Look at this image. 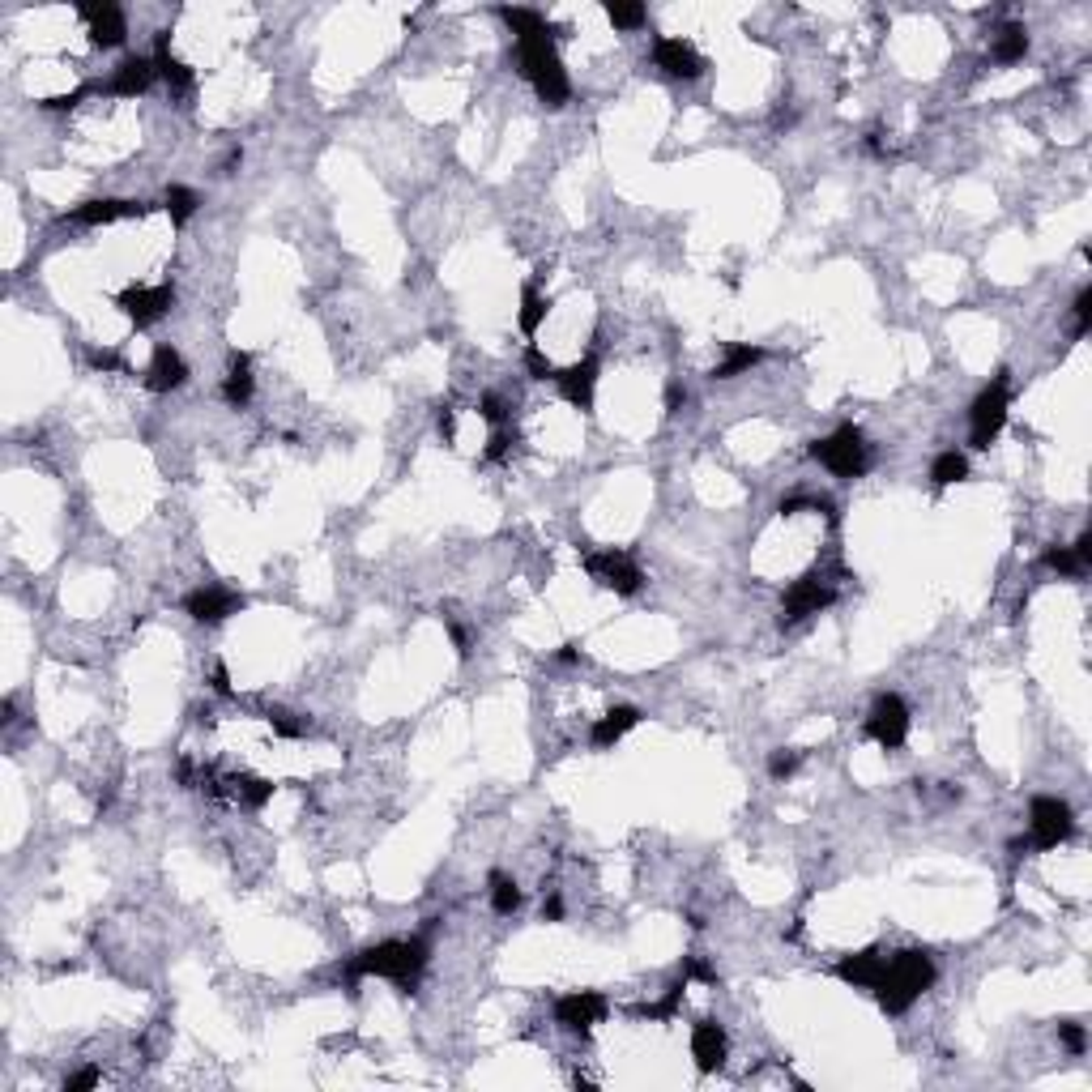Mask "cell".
I'll return each instance as SVG.
<instances>
[{"label": "cell", "mask_w": 1092, "mask_h": 1092, "mask_svg": "<svg viewBox=\"0 0 1092 1092\" xmlns=\"http://www.w3.org/2000/svg\"><path fill=\"white\" fill-rule=\"evenodd\" d=\"M606 1016V998L597 991H576V994H563L555 1003V1020H560L568 1033H589L593 1024H602Z\"/></svg>", "instance_id": "11"}, {"label": "cell", "mask_w": 1092, "mask_h": 1092, "mask_svg": "<svg viewBox=\"0 0 1092 1092\" xmlns=\"http://www.w3.org/2000/svg\"><path fill=\"white\" fill-rule=\"evenodd\" d=\"M683 977H700V982H717V973L708 964H700V961H687L683 964Z\"/></svg>", "instance_id": "44"}, {"label": "cell", "mask_w": 1092, "mask_h": 1092, "mask_svg": "<svg viewBox=\"0 0 1092 1092\" xmlns=\"http://www.w3.org/2000/svg\"><path fill=\"white\" fill-rule=\"evenodd\" d=\"M214 692H218V696L235 692V687H231V671H226V666H214Z\"/></svg>", "instance_id": "46"}, {"label": "cell", "mask_w": 1092, "mask_h": 1092, "mask_svg": "<svg viewBox=\"0 0 1092 1092\" xmlns=\"http://www.w3.org/2000/svg\"><path fill=\"white\" fill-rule=\"evenodd\" d=\"M968 422H973V448H991V440L1003 431L1007 422V372H998L991 385L977 393L973 410H968Z\"/></svg>", "instance_id": "5"}, {"label": "cell", "mask_w": 1092, "mask_h": 1092, "mask_svg": "<svg viewBox=\"0 0 1092 1092\" xmlns=\"http://www.w3.org/2000/svg\"><path fill=\"white\" fill-rule=\"evenodd\" d=\"M606 17L619 30H636V26H645V5H606Z\"/></svg>", "instance_id": "34"}, {"label": "cell", "mask_w": 1092, "mask_h": 1092, "mask_svg": "<svg viewBox=\"0 0 1092 1092\" xmlns=\"http://www.w3.org/2000/svg\"><path fill=\"white\" fill-rule=\"evenodd\" d=\"M692 1058L696 1067L704 1071H721L726 1067V1033H721V1024H713V1020H700V1024L692 1028Z\"/></svg>", "instance_id": "17"}, {"label": "cell", "mask_w": 1092, "mask_h": 1092, "mask_svg": "<svg viewBox=\"0 0 1092 1092\" xmlns=\"http://www.w3.org/2000/svg\"><path fill=\"white\" fill-rule=\"evenodd\" d=\"M934 982V964L926 952H896L888 964H883V977L879 986H875V994H879V1007L888 1016H905L913 1007V998L931 991Z\"/></svg>", "instance_id": "1"}, {"label": "cell", "mask_w": 1092, "mask_h": 1092, "mask_svg": "<svg viewBox=\"0 0 1092 1092\" xmlns=\"http://www.w3.org/2000/svg\"><path fill=\"white\" fill-rule=\"evenodd\" d=\"M1046 568L1049 572H1063V576H1084L1088 572V555L1079 551V546H1054V551H1046Z\"/></svg>", "instance_id": "28"}, {"label": "cell", "mask_w": 1092, "mask_h": 1092, "mask_svg": "<svg viewBox=\"0 0 1092 1092\" xmlns=\"http://www.w3.org/2000/svg\"><path fill=\"white\" fill-rule=\"evenodd\" d=\"M1024 51H1028L1024 26H1003L994 39V47H991V56L998 60V65H1016V60H1024Z\"/></svg>", "instance_id": "27"}, {"label": "cell", "mask_w": 1092, "mask_h": 1092, "mask_svg": "<svg viewBox=\"0 0 1092 1092\" xmlns=\"http://www.w3.org/2000/svg\"><path fill=\"white\" fill-rule=\"evenodd\" d=\"M184 611L192 615L197 623H222L231 615L244 611V597L231 593V589H218V585H205V589H192L184 597Z\"/></svg>", "instance_id": "12"}, {"label": "cell", "mask_w": 1092, "mask_h": 1092, "mask_svg": "<svg viewBox=\"0 0 1092 1092\" xmlns=\"http://www.w3.org/2000/svg\"><path fill=\"white\" fill-rule=\"evenodd\" d=\"M867 734L879 743L883 751L901 747L905 738H909V708H905L901 696H879L867 717Z\"/></svg>", "instance_id": "8"}, {"label": "cell", "mask_w": 1092, "mask_h": 1092, "mask_svg": "<svg viewBox=\"0 0 1092 1092\" xmlns=\"http://www.w3.org/2000/svg\"><path fill=\"white\" fill-rule=\"evenodd\" d=\"M452 431H457V427H452V410H440V436L452 440Z\"/></svg>", "instance_id": "50"}, {"label": "cell", "mask_w": 1092, "mask_h": 1092, "mask_svg": "<svg viewBox=\"0 0 1092 1092\" xmlns=\"http://www.w3.org/2000/svg\"><path fill=\"white\" fill-rule=\"evenodd\" d=\"M503 22L512 26L517 43H530V39H551V22L533 9H503Z\"/></svg>", "instance_id": "25"}, {"label": "cell", "mask_w": 1092, "mask_h": 1092, "mask_svg": "<svg viewBox=\"0 0 1092 1092\" xmlns=\"http://www.w3.org/2000/svg\"><path fill=\"white\" fill-rule=\"evenodd\" d=\"M1071 828H1076V819H1071V807L1063 798H1033V807H1028V832H1033V845L1037 849H1058Z\"/></svg>", "instance_id": "7"}, {"label": "cell", "mask_w": 1092, "mask_h": 1092, "mask_svg": "<svg viewBox=\"0 0 1092 1092\" xmlns=\"http://www.w3.org/2000/svg\"><path fill=\"white\" fill-rule=\"evenodd\" d=\"M555 657H560L563 666H576V662H581V653H576V645H563V648H560V653H555Z\"/></svg>", "instance_id": "49"}, {"label": "cell", "mask_w": 1092, "mask_h": 1092, "mask_svg": "<svg viewBox=\"0 0 1092 1092\" xmlns=\"http://www.w3.org/2000/svg\"><path fill=\"white\" fill-rule=\"evenodd\" d=\"M931 478H934V487H952V482H961V478H968V461H964V452H939V457H934V466H931Z\"/></svg>", "instance_id": "29"}, {"label": "cell", "mask_w": 1092, "mask_h": 1092, "mask_svg": "<svg viewBox=\"0 0 1092 1092\" xmlns=\"http://www.w3.org/2000/svg\"><path fill=\"white\" fill-rule=\"evenodd\" d=\"M81 99H86V90H73V95H51V99L39 102V107H47V111H69V107H77Z\"/></svg>", "instance_id": "43"}, {"label": "cell", "mask_w": 1092, "mask_h": 1092, "mask_svg": "<svg viewBox=\"0 0 1092 1092\" xmlns=\"http://www.w3.org/2000/svg\"><path fill=\"white\" fill-rule=\"evenodd\" d=\"M197 205H201V197L192 188H184V184H171V188H167V214H171L175 226L188 222L192 214H197Z\"/></svg>", "instance_id": "31"}, {"label": "cell", "mask_w": 1092, "mask_h": 1092, "mask_svg": "<svg viewBox=\"0 0 1092 1092\" xmlns=\"http://www.w3.org/2000/svg\"><path fill=\"white\" fill-rule=\"evenodd\" d=\"M491 905H496V913H517V909H521V888H517V879H508V875L491 871Z\"/></svg>", "instance_id": "30"}, {"label": "cell", "mask_w": 1092, "mask_h": 1092, "mask_svg": "<svg viewBox=\"0 0 1092 1092\" xmlns=\"http://www.w3.org/2000/svg\"><path fill=\"white\" fill-rule=\"evenodd\" d=\"M508 445H512L508 436H491V445H487V461H503V457H508Z\"/></svg>", "instance_id": "45"}, {"label": "cell", "mask_w": 1092, "mask_h": 1092, "mask_svg": "<svg viewBox=\"0 0 1092 1092\" xmlns=\"http://www.w3.org/2000/svg\"><path fill=\"white\" fill-rule=\"evenodd\" d=\"M1058 1037H1063V1046L1071 1049V1054H1084L1088 1037H1084V1028H1079V1024H1058Z\"/></svg>", "instance_id": "40"}, {"label": "cell", "mask_w": 1092, "mask_h": 1092, "mask_svg": "<svg viewBox=\"0 0 1092 1092\" xmlns=\"http://www.w3.org/2000/svg\"><path fill=\"white\" fill-rule=\"evenodd\" d=\"M636 721H641V708H632V704L611 708V713H606V717L593 726V747H615V743H619V738L627 734V730L636 726Z\"/></svg>", "instance_id": "21"}, {"label": "cell", "mask_w": 1092, "mask_h": 1092, "mask_svg": "<svg viewBox=\"0 0 1092 1092\" xmlns=\"http://www.w3.org/2000/svg\"><path fill=\"white\" fill-rule=\"evenodd\" d=\"M150 205L146 201H86L77 205L69 218L81 222V226H107V222H120V218H146Z\"/></svg>", "instance_id": "15"}, {"label": "cell", "mask_w": 1092, "mask_h": 1092, "mask_svg": "<svg viewBox=\"0 0 1092 1092\" xmlns=\"http://www.w3.org/2000/svg\"><path fill=\"white\" fill-rule=\"evenodd\" d=\"M184 380H188V363H184L180 355H175L171 346H158L154 350V363L146 372V385L154 388V393H171V388H180Z\"/></svg>", "instance_id": "19"}, {"label": "cell", "mask_w": 1092, "mask_h": 1092, "mask_svg": "<svg viewBox=\"0 0 1092 1092\" xmlns=\"http://www.w3.org/2000/svg\"><path fill=\"white\" fill-rule=\"evenodd\" d=\"M154 65H158V77L167 81V86L175 90V95H192V86H197V77H192V69L184 65V60H175L167 51V35L158 39V51H154Z\"/></svg>", "instance_id": "23"}, {"label": "cell", "mask_w": 1092, "mask_h": 1092, "mask_svg": "<svg viewBox=\"0 0 1092 1092\" xmlns=\"http://www.w3.org/2000/svg\"><path fill=\"white\" fill-rule=\"evenodd\" d=\"M517 56H521V73L533 81V90H538V99L546 102V107H563L572 95V86H568V73H563L560 56H555L551 39L517 43Z\"/></svg>", "instance_id": "3"}, {"label": "cell", "mask_w": 1092, "mask_h": 1092, "mask_svg": "<svg viewBox=\"0 0 1092 1092\" xmlns=\"http://www.w3.org/2000/svg\"><path fill=\"white\" fill-rule=\"evenodd\" d=\"M222 393L231 406H248L252 401V363H248V355H240V350L231 355V372H226Z\"/></svg>", "instance_id": "24"}, {"label": "cell", "mask_w": 1092, "mask_h": 1092, "mask_svg": "<svg viewBox=\"0 0 1092 1092\" xmlns=\"http://www.w3.org/2000/svg\"><path fill=\"white\" fill-rule=\"evenodd\" d=\"M542 918H551V922H560V918H563V901H560V896H551V901L542 905Z\"/></svg>", "instance_id": "48"}, {"label": "cell", "mask_w": 1092, "mask_h": 1092, "mask_svg": "<svg viewBox=\"0 0 1092 1092\" xmlns=\"http://www.w3.org/2000/svg\"><path fill=\"white\" fill-rule=\"evenodd\" d=\"M90 367H99V372H129V363L116 350H90Z\"/></svg>", "instance_id": "38"}, {"label": "cell", "mask_w": 1092, "mask_h": 1092, "mask_svg": "<svg viewBox=\"0 0 1092 1092\" xmlns=\"http://www.w3.org/2000/svg\"><path fill=\"white\" fill-rule=\"evenodd\" d=\"M555 385H560V393L568 397L576 410H589L593 388H597V359H581V363L563 367V372L555 376Z\"/></svg>", "instance_id": "16"}, {"label": "cell", "mask_w": 1092, "mask_h": 1092, "mask_svg": "<svg viewBox=\"0 0 1092 1092\" xmlns=\"http://www.w3.org/2000/svg\"><path fill=\"white\" fill-rule=\"evenodd\" d=\"M226 786H231L226 794L240 802V807H248V811H261L265 802L273 798V781L252 777V772H240V777H226Z\"/></svg>", "instance_id": "22"}, {"label": "cell", "mask_w": 1092, "mask_h": 1092, "mask_svg": "<svg viewBox=\"0 0 1092 1092\" xmlns=\"http://www.w3.org/2000/svg\"><path fill=\"white\" fill-rule=\"evenodd\" d=\"M171 299H175L171 286H129V291H120L116 303L129 312L132 325L146 329V325L162 321V316L171 312Z\"/></svg>", "instance_id": "10"}, {"label": "cell", "mask_w": 1092, "mask_h": 1092, "mask_svg": "<svg viewBox=\"0 0 1092 1092\" xmlns=\"http://www.w3.org/2000/svg\"><path fill=\"white\" fill-rule=\"evenodd\" d=\"M585 572H589L597 585H606V589H615L623 597L641 593V585H645V572L636 568V560L627 551H593V555H585Z\"/></svg>", "instance_id": "6"}, {"label": "cell", "mask_w": 1092, "mask_h": 1092, "mask_svg": "<svg viewBox=\"0 0 1092 1092\" xmlns=\"http://www.w3.org/2000/svg\"><path fill=\"white\" fill-rule=\"evenodd\" d=\"M427 968V943L422 939H388L376 943L350 964V977H388L401 991H415L418 973Z\"/></svg>", "instance_id": "2"}, {"label": "cell", "mask_w": 1092, "mask_h": 1092, "mask_svg": "<svg viewBox=\"0 0 1092 1092\" xmlns=\"http://www.w3.org/2000/svg\"><path fill=\"white\" fill-rule=\"evenodd\" d=\"M546 307H551V303L538 295V286H525V291H521V329L530 337L538 333V325L546 321Z\"/></svg>", "instance_id": "32"}, {"label": "cell", "mask_w": 1092, "mask_h": 1092, "mask_svg": "<svg viewBox=\"0 0 1092 1092\" xmlns=\"http://www.w3.org/2000/svg\"><path fill=\"white\" fill-rule=\"evenodd\" d=\"M653 65L666 69L671 77H683V81H692V77L704 73V60H700V51L687 43V39H657V43H653Z\"/></svg>", "instance_id": "13"}, {"label": "cell", "mask_w": 1092, "mask_h": 1092, "mask_svg": "<svg viewBox=\"0 0 1092 1092\" xmlns=\"http://www.w3.org/2000/svg\"><path fill=\"white\" fill-rule=\"evenodd\" d=\"M683 986H687V977H683L678 986H671V991H666L662 1003H645V1007H636V1016H645V1020H671V1016L678 1012V1003H683Z\"/></svg>", "instance_id": "33"}, {"label": "cell", "mask_w": 1092, "mask_h": 1092, "mask_svg": "<svg viewBox=\"0 0 1092 1092\" xmlns=\"http://www.w3.org/2000/svg\"><path fill=\"white\" fill-rule=\"evenodd\" d=\"M158 77V65H154V60H146V56H129L125 65L116 69V77H111V95H120V99H132V95H141V90H150V81Z\"/></svg>", "instance_id": "20"}, {"label": "cell", "mask_w": 1092, "mask_h": 1092, "mask_svg": "<svg viewBox=\"0 0 1092 1092\" xmlns=\"http://www.w3.org/2000/svg\"><path fill=\"white\" fill-rule=\"evenodd\" d=\"M448 636H452V645H457V653H461V657H470V641H466V632H461L457 623H448Z\"/></svg>", "instance_id": "47"}, {"label": "cell", "mask_w": 1092, "mask_h": 1092, "mask_svg": "<svg viewBox=\"0 0 1092 1092\" xmlns=\"http://www.w3.org/2000/svg\"><path fill=\"white\" fill-rule=\"evenodd\" d=\"M883 964H888V956L879 952V947H862V952L845 956V961L837 964V977L849 986H858V991H875L883 977Z\"/></svg>", "instance_id": "14"}, {"label": "cell", "mask_w": 1092, "mask_h": 1092, "mask_svg": "<svg viewBox=\"0 0 1092 1092\" xmlns=\"http://www.w3.org/2000/svg\"><path fill=\"white\" fill-rule=\"evenodd\" d=\"M478 415L487 418V422H503L508 418V406H503V397H496V393H487L478 401Z\"/></svg>", "instance_id": "39"}, {"label": "cell", "mask_w": 1092, "mask_h": 1092, "mask_svg": "<svg viewBox=\"0 0 1092 1092\" xmlns=\"http://www.w3.org/2000/svg\"><path fill=\"white\" fill-rule=\"evenodd\" d=\"M273 726L277 738H303V721H295V713H286V708H270V717H265Z\"/></svg>", "instance_id": "35"}, {"label": "cell", "mask_w": 1092, "mask_h": 1092, "mask_svg": "<svg viewBox=\"0 0 1092 1092\" xmlns=\"http://www.w3.org/2000/svg\"><path fill=\"white\" fill-rule=\"evenodd\" d=\"M768 772L772 777H794L798 772V751H772V760H768Z\"/></svg>", "instance_id": "37"}, {"label": "cell", "mask_w": 1092, "mask_h": 1092, "mask_svg": "<svg viewBox=\"0 0 1092 1092\" xmlns=\"http://www.w3.org/2000/svg\"><path fill=\"white\" fill-rule=\"evenodd\" d=\"M832 585L823 581V576H802V581H794L786 589V602H781V623H798L807 619V615H819L823 606H832Z\"/></svg>", "instance_id": "9"}, {"label": "cell", "mask_w": 1092, "mask_h": 1092, "mask_svg": "<svg viewBox=\"0 0 1092 1092\" xmlns=\"http://www.w3.org/2000/svg\"><path fill=\"white\" fill-rule=\"evenodd\" d=\"M1088 321H1092V291L1084 286L1076 295V333H1088Z\"/></svg>", "instance_id": "41"}, {"label": "cell", "mask_w": 1092, "mask_h": 1092, "mask_svg": "<svg viewBox=\"0 0 1092 1092\" xmlns=\"http://www.w3.org/2000/svg\"><path fill=\"white\" fill-rule=\"evenodd\" d=\"M525 367H530V376H533V380H555V376H560V372L551 367V359H546L538 346L525 350Z\"/></svg>", "instance_id": "36"}, {"label": "cell", "mask_w": 1092, "mask_h": 1092, "mask_svg": "<svg viewBox=\"0 0 1092 1092\" xmlns=\"http://www.w3.org/2000/svg\"><path fill=\"white\" fill-rule=\"evenodd\" d=\"M811 457H816L828 474H837V478H858V474H867V466H871L867 440H862V431L853 427V422H845V427H837L832 436L816 440V445H811Z\"/></svg>", "instance_id": "4"}, {"label": "cell", "mask_w": 1092, "mask_h": 1092, "mask_svg": "<svg viewBox=\"0 0 1092 1092\" xmlns=\"http://www.w3.org/2000/svg\"><path fill=\"white\" fill-rule=\"evenodd\" d=\"M81 17L90 22V39H95L99 47H120L125 43V14H120L116 5H86L81 9Z\"/></svg>", "instance_id": "18"}, {"label": "cell", "mask_w": 1092, "mask_h": 1092, "mask_svg": "<svg viewBox=\"0 0 1092 1092\" xmlns=\"http://www.w3.org/2000/svg\"><path fill=\"white\" fill-rule=\"evenodd\" d=\"M95 1084H99V1067H86V1071H77V1076L65 1079V1092H86Z\"/></svg>", "instance_id": "42"}, {"label": "cell", "mask_w": 1092, "mask_h": 1092, "mask_svg": "<svg viewBox=\"0 0 1092 1092\" xmlns=\"http://www.w3.org/2000/svg\"><path fill=\"white\" fill-rule=\"evenodd\" d=\"M760 359H764V350H760V346H730L726 359H721V363L713 367V380H734V376H743V372H751V367L760 363Z\"/></svg>", "instance_id": "26"}]
</instances>
